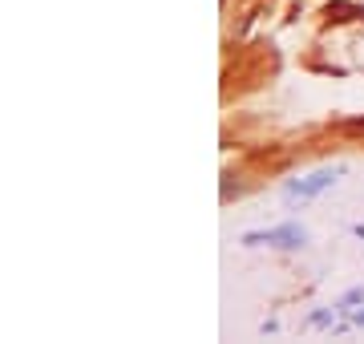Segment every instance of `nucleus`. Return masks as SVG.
<instances>
[{
  "mask_svg": "<svg viewBox=\"0 0 364 344\" xmlns=\"http://www.w3.org/2000/svg\"><path fill=\"white\" fill-rule=\"evenodd\" d=\"M352 304H364V288H352V291H344V296H340V312H348Z\"/></svg>",
  "mask_w": 364,
  "mask_h": 344,
  "instance_id": "20e7f679",
  "label": "nucleus"
},
{
  "mask_svg": "<svg viewBox=\"0 0 364 344\" xmlns=\"http://www.w3.org/2000/svg\"><path fill=\"white\" fill-rule=\"evenodd\" d=\"M340 308H316L312 316L304 320V328H332V320H336Z\"/></svg>",
  "mask_w": 364,
  "mask_h": 344,
  "instance_id": "7ed1b4c3",
  "label": "nucleus"
},
{
  "mask_svg": "<svg viewBox=\"0 0 364 344\" xmlns=\"http://www.w3.org/2000/svg\"><path fill=\"white\" fill-rule=\"evenodd\" d=\"M243 247H275V252H299L308 247V227L304 223H279L267 231H247Z\"/></svg>",
  "mask_w": 364,
  "mask_h": 344,
  "instance_id": "f03ea898",
  "label": "nucleus"
},
{
  "mask_svg": "<svg viewBox=\"0 0 364 344\" xmlns=\"http://www.w3.org/2000/svg\"><path fill=\"white\" fill-rule=\"evenodd\" d=\"M352 61H356V69H364V33L352 41Z\"/></svg>",
  "mask_w": 364,
  "mask_h": 344,
  "instance_id": "39448f33",
  "label": "nucleus"
},
{
  "mask_svg": "<svg viewBox=\"0 0 364 344\" xmlns=\"http://www.w3.org/2000/svg\"><path fill=\"white\" fill-rule=\"evenodd\" d=\"M352 324H356V328H364V308H356V312H352Z\"/></svg>",
  "mask_w": 364,
  "mask_h": 344,
  "instance_id": "423d86ee",
  "label": "nucleus"
},
{
  "mask_svg": "<svg viewBox=\"0 0 364 344\" xmlns=\"http://www.w3.org/2000/svg\"><path fill=\"white\" fill-rule=\"evenodd\" d=\"M340 174H344V162L316 166V171L299 174V178H291V183L284 186V199H287V203H312V199H320L324 190H332V186L340 183Z\"/></svg>",
  "mask_w": 364,
  "mask_h": 344,
  "instance_id": "f257e3e1",
  "label": "nucleus"
}]
</instances>
